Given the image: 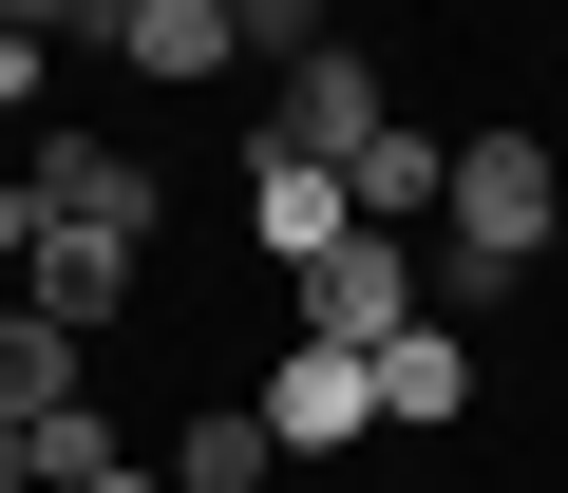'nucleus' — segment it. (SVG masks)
Returning a JSON list of instances; mask_svg holds the SVG:
<instances>
[{
  "label": "nucleus",
  "instance_id": "f257e3e1",
  "mask_svg": "<svg viewBox=\"0 0 568 493\" xmlns=\"http://www.w3.org/2000/svg\"><path fill=\"white\" fill-rule=\"evenodd\" d=\"M568 228V171H549V133H455V209H436V247H474V266H511L530 285V247Z\"/></svg>",
  "mask_w": 568,
  "mask_h": 493
},
{
  "label": "nucleus",
  "instance_id": "f03ea898",
  "mask_svg": "<svg viewBox=\"0 0 568 493\" xmlns=\"http://www.w3.org/2000/svg\"><path fill=\"white\" fill-rule=\"evenodd\" d=\"M398 114H379V58L361 39H323V58H284V95H265V152H304V171H361Z\"/></svg>",
  "mask_w": 568,
  "mask_h": 493
},
{
  "label": "nucleus",
  "instance_id": "7ed1b4c3",
  "mask_svg": "<svg viewBox=\"0 0 568 493\" xmlns=\"http://www.w3.org/2000/svg\"><path fill=\"white\" fill-rule=\"evenodd\" d=\"M304 342H342V361L417 342V247H398V228H342L323 266H304Z\"/></svg>",
  "mask_w": 568,
  "mask_h": 493
},
{
  "label": "nucleus",
  "instance_id": "20e7f679",
  "mask_svg": "<svg viewBox=\"0 0 568 493\" xmlns=\"http://www.w3.org/2000/svg\"><path fill=\"white\" fill-rule=\"evenodd\" d=\"M265 436H284V474L361 455V436H379V361H342V342H284V361H265Z\"/></svg>",
  "mask_w": 568,
  "mask_h": 493
},
{
  "label": "nucleus",
  "instance_id": "39448f33",
  "mask_svg": "<svg viewBox=\"0 0 568 493\" xmlns=\"http://www.w3.org/2000/svg\"><path fill=\"white\" fill-rule=\"evenodd\" d=\"M20 190H39V228H114V247H152V171H133L114 133H39Z\"/></svg>",
  "mask_w": 568,
  "mask_h": 493
},
{
  "label": "nucleus",
  "instance_id": "423d86ee",
  "mask_svg": "<svg viewBox=\"0 0 568 493\" xmlns=\"http://www.w3.org/2000/svg\"><path fill=\"white\" fill-rule=\"evenodd\" d=\"M246 228H265V266L304 285V266H323L361 209H342V171H304V152H246Z\"/></svg>",
  "mask_w": 568,
  "mask_h": 493
},
{
  "label": "nucleus",
  "instance_id": "0eeeda50",
  "mask_svg": "<svg viewBox=\"0 0 568 493\" xmlns=\"http://www.w3.org/2000/svg\"><path fill=\"white\" fill-rule=\"evenodd\" d=\"M77 399H95V342H77V323H39L20 285H0V417L39 436V417H77Z\"/></svg>",
  "mask_w": 568,
  "mask_h": 493
},
{
  "label": "nucleus",
  "instance_id": "6e6552de",
  "mask_svg": "<svg viewBox=\"0 0 568 493\" xmlns=\"http://www.w3.org/2000/svg\"><path fill=\"white\" fill-rule=\"evenodd\" d=\"M342 209H361V228H398V247H417V228H436V209H455V133H417V114H398V133H379V152H361V171H342Z\"/></svg>",
  "mask_w": 568,
  "mask_h": 493
},
{
  "label": "nucleus",
  "instance_id": "1a4fd4ad",
  "mask_svg": "<svg viewBox=\"0 0 568 493\" xmlns=\"http://www.w3.org/2000/svg\"><path fill=\"white\" fill-rule=\"evenodd\" d=\"M133 77H227L246 58V20H227V0H114V20H95Z\"/></svg>",
  "mask_w": 568,
  "mask_h": 493
},
{
  "label": "nucleus",
  "instance_id": "9d476101",
  "mask_svg": "<svg viewBox=\"0 0 568 493\" xmlns=\"http://www.w3.org/2000/svg\"><path fill=\"white\" fill-rule=\"evenodd\" d=\"M133 266H152V247H114V228H39V266H20V304H39V323H77V342H95V323H114V285H133Z\"/></svg>",
  "mask_w": 568,
  "mask_h": 493
},
{
  "label": "nucleus",
  "instance_id": "9b49d317",
  "mask_svg": "<svg viewBox=\"0 0 568 493\" xmlns=\"http://www.w3.org/2000/svg\"><path fill=\"white\" fill-rule=\"evenodd\" d=\"M171 493H304V474H284V436H265V399H209V417L171 436Z\"/></svg>",
  "mask_w": 568,
  "mask_h": 493
},
{
  "label": "nucleus",
  "instance_id": "f8f14e48",
  "mask_svg": "<svg viewBox=\"0 0 568 493\" xmlns=\"http://www.w3.org/2000/svg\"><path fill=\"white\" fill-rule=\"evenodd\" d=\"M455 399H474V342H455V323H417V342H379V417H398V436H436Z\"/></svg>",
  "mask_w": 568,
  "mask_h": 493
},
{
  "label": "nucleus",
  "instance_id": "ddd939ff",
  "mask_svg": "<svg viewBox=\"0 0 568 493\" xmlns=\"http://www.w3.org/2000/svg\"><path fill=\"white\" fill-rule=\"evenodd\" d=\"M95 474H114V417H95V399H77V417H39V493H95Z\"/></svg>",
  "mask_w": 568,
  "mask_h": 493
},
{
  "label": "nucleus",
  "instance_id": "4468645a",
  "mask_svg": "<svg viewBox=\"0 0 568 493\" xmlns=\"http://www.w3.org/2000/svg\"><path fill=\"white\" fill-rule=\"evenodd\" d=\"M20 266H39V190L0 171V285H20Z\"/></svg>",
  "mask_w": 568,
  "mask_h": 493
},
{
  "label": "nucleus",
  "instance_id": "2eb2a0df",
  "mask_svg": "<svg viewBox=\"0 0 568 493\" xmlns=\"http://www.w3.org/2000/svg\"><path fill=\"white\" fill-rule=\"evenodd\" d=\"M0 95H39V20H0Z\"/></svg>",
  "mask_w": 568,
  "mask_h": 493
},
{
  "label": "nucleus",
  "instance_id": "dca6fc26",
  "mask_svg": "<svg viewBox=\"0 0 568 493\" xmlns=\"http://www.w3.org/2000/svg\"><path fill=\"white\" fill-rule=\"evenodd\" d=\"M0 493H39V436H20V417H0Z\"/></svg>",
  "mask_w": 568,
  "mask_h": 493
},
{
  "label": "nucleus",
  "instance_id": "f3484780",
  "mask_svg": "<svg viewBox=\"0 0 568 493\" xmlns=\"http://www.w3.org/2000/svg\"><path fill=\"white\" fill-rule=\"evenodd\" d=\"M95 493H171V474H133V455H114V474H95Z\"/></svg>",
  "mask_w": 568,
  "mask_h": 493
}]
</instances>
